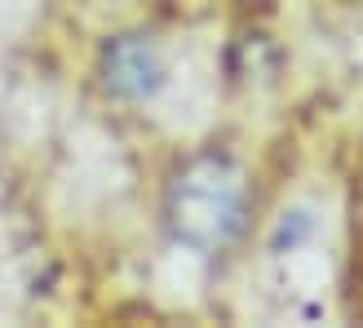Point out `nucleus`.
Instances as JSON below:
<instances>
[{"mask_svg":"<svg viewBox=\"0 0 363 328\" xmlns=\"http://www.w3.org/2000/svg\"><path fill=\"white\" fill-rule=\"evenodd\" d=\"M252 217V182L226 151H195L173 164L160 191V226L191 258H222L244 240Z\"/></svg>","mask_w":363,"mask_h":328,"instance_id":"obj_1","label":"nucleus"},{"mask_svg":"<svg viewBox=\"0 0 363 328\" xmlns=\"http://www.w3.org/2000/svg\"><path fill=\"white\" fill-rule=\"evenodd\" d=\"M98 89L120 106H151L173 80L169 53L151 31H116L98 45L94 58Z\"/></svg>","mask_w":363,"mask_h":328,"instance_id":"obj_2","label":"nucleus"},{"mask_svg":"<svg viewBox=\"0 0 363 328\" xmlns=\"http://www.w3.org/2000/svg\"><path fill=\"white\" fill-rule=\"evenodd\" d=\"M319 235V213L311 204H288L266 231V258H293V253L311 248Z\"/></svg>","mask_w":363,"mask_h":328,"instance_id":"obj_3","label":"nucleus"}]
</instances>
